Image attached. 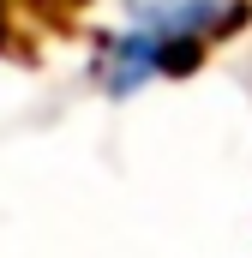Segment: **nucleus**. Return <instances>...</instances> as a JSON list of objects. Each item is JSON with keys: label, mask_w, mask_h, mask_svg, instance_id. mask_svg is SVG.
Masks as SVG:
<instances>
[{"label": "nucleus", "mask_w": 252, "mask_h": 258, "mask_svg": "<svg viewBox=\"0 0 252 258\" xmlns=\"http://www.w3.org/2000/svg\"><path fill=\"white\" fill-rule=\"evenodd\" d=\"M12 42V12H6V0H0V48Z\"/></svg>", "instance_id": "obj_1"}]
</instances>
